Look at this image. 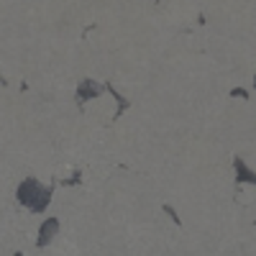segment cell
Masks as SVG:
<instances>
[{
  "instance_id": "obj_1",
  "label": "cell",
  "mask_w": 256,
  "mask_h": 256,
  "mask_svg": "<svg viewBox=\"0 0 256 256\" xmlns=\"http://www.w3.org/2000/svg\"><path fill=\"white\" fill-rule=\"evenodd\" d=\"M52 195H54V187L41 184L36 177L20 180V184L16 187V202L26 208L28 212H44L52 202Z\"/></svg>"
},
{
  "instance_id": "obj_2",
  "label": "cell",
  "mask_w": 256,
  "mask_h": 256,
  "mask_svg": "<svg viewBox=\"0 0 256 256\" xmlns=\"http://www.w3.org/2000/svg\"><path fill=\"white\" fill-rule=\"evenodd\" d=\"M105 90H108V88H105V82H98V80H92V77H82L80 84H77V92H74L77 105H84V102L100 98Z\"/></svg>"
},
{
  "instance_id": "obj_3",
  "label": "cell",
  "mask_w": 256,
  "mask_h": 256,
  "mask_svg": "<svg viewBox=\"0 0 256 256\" xmlns=\"http://www.w3.org/2000/svg\"><path fill=\"white\" fill-rule=\"evenodd\" d=\"M59 230H62V220L59 218H46V220H41V226H38V236H36V246L38 248H44V246H49L56 236H59Z\"/></svg>"
},
{
  "instance_id": "obj_4",
  "label": "cell",
  "mask_w": 256,
  "mask_h": 256,
  "mask_svg": "<svg viewBox=\"0 0 256 256\" xmlns=\"http://www.w3.org/2000/svg\"><path fill=\"white\" fill-rule=\"evenodd\" d=\"M233 172H236V182L256 184V172L244 162V159H233Z\"/></svg>"
},
{
  "instance_id": "obj_5",
  "label": "cell",
  "mask_w": 256,
  "mask_h": 256,
  "mask_svg": "<svg viewBox=\"0 0 256 256\" xmlns=\"http://www.w3.org/2000/svg\"><path fill=\"white\" fill-rule=\"evenodd\" d=\"M105 88H108V92L113 95V100H116V105H118V108H116V118H120V113H123V110L131 108V102H128V100H126V98H123V95H120V92L113 88L110 82H105Z\"/></svg>"
},
{
  "instance_id": "obj_6",
  "label": "cell",
  "mask_w": 256,
  "mask_h": 256,
  "mask_svg": "<svg viewBox=\"0 0 256 256\" xmlns=\"http://www.w3.org/2000/svg\"><path fill=\"white\" fill-rule=\"evenodd\" d=\"M162 210L166 212V216H169V220H172L174 226H182V218H180V212L174 210V205H169V202H164V205H162Z\"/></svg>"
},
{
  "instance_id": "obj_7",
  "label": "cell",
  "mask_w": 256,
  "mask_h": 256,
  "mask_svg": "<svg viewBox=\"0 0 256 256\" xmlns=\"http://www.w3.org/2000/svg\"><path fill=\"white\" fill-rule=\"evenodd\" d=\"M80 177H82V174H80V172H74L70 180H62V184H64V187H70V184H80V182H82Z\"/></svg>"
},
{
  "instance_id": "obj_8",
  "label": "cell",
  "mask_w": 256,
  "mask_h": 256,
  "mask_svg": "<svg viewBox=\"0 0 256 256\" xmlns=\"http://www.w3.org/2000/svg\"><path fill=\"white\" fill-rule=\"evenodd\" d=\"M228 95H230V98H248V90H244V88H233Z\"/></svg>"
},
{
  "instance_id": "obj_9",
  "label": "cell",
  "mask_w": 256,
  "mask_h": 256,
  "mask_svg": "<svg viewBox=\"0 0 256 256\" xmlns=\"http://www.w3.org/2000/svg\"><path fill=\"white\" fill-rule=\"evenodd\" d=\"M3 84H6V82H3V77H0V88H3Z\"/></svg>"
}]
</instances>
